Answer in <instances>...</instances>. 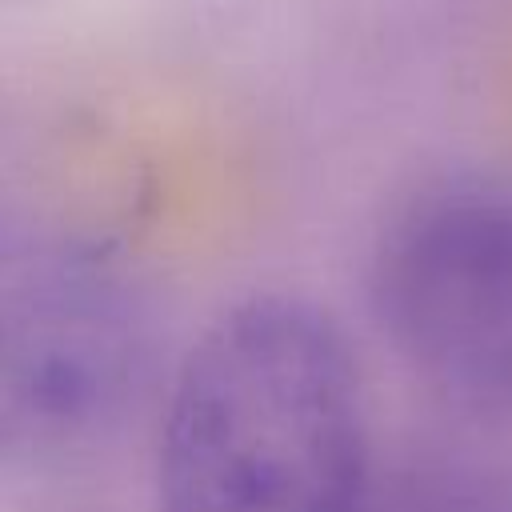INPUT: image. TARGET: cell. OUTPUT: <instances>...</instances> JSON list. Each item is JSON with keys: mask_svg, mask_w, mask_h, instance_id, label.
Returning <instances> with one entry per match:
<instances>
[{"mask_svg": "<svg viewBox=\"0 0 512 512\" xmlns=\"http://www.w3.org/2000/svg\"><path fill=\"white\" fill-rule=\"evenodd\" d=\"M372 476L360 368L316 304L248 296L176 364L160 512H360Z\"/></svg>", "mask_w": 512, "mask_h": 512, "instance_id": "6da1fadb", "label": "cell"}, {"mask_svg": "<svg viewBox=\"0 0 512 512\" xmlns=\"http://www.w3.org/2000/svg\"><path fill=\"white\" fill-rule=\"evenodd\" d=\"M156 316L128 260L88 236H32L0 272V444L64 464L104 444L148 392Z\"/></svg>", "mask_w": 512, "mask_h": 512, "instance_id": "7a4b0ae2", "label": "cell"}, {"mask_svg": "<svg viewBox=\"0 0 512 512\" xmlns=\"http://www.w3.org/2000/svg\"><path fill=\"white\" fill-rule=\"evenodd\" d=\"M368 308L428 388L512 416V184L440 176L404 196L368 256Z\"/></svg>", "mask_w": 512, "mask_h": 512, "instance_id": "3957f363", "label": "cell"}, {"mask_svg": "<svg viewBox=\"0 0 512 512\" xmlns=\"http://www.w3.org/2000/svg\"><path fill=\"white\" fill-rule=\"evenodd\" d=\"M360 512H512V468L484 460H416L376 472Z\"/></svg>", "mask_w": 512, "mask_h": 512, "instance_id": "277c9868", "label": "cell"}]
</instances>
